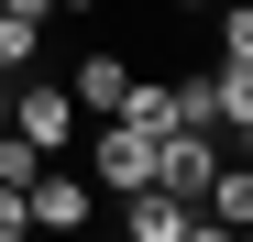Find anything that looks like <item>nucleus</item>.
<instances>
[{"instance_id": "obj_1", "label": "nucleus", "mask_w": 253, "mask_h": 242, "mask_svg": "<svg viewBox=\"0 0 253 242\" xmlns=\"http://www.w3.org/2000/svg\"><path fill=\"white\" fill-rule=\"evenodd\" d=\"M0 121H11V132H22L33 154H66L88 110H77V88H66V77H33V66H22V88L0 99Z\"/></svg>"}, {"instance_id": "obj_2", "label": "nucleus", "mask_w": 253, "mask_h": 242, "mask_svg": "<svg viewBox=\"0 0 253 242\" xmlns=\"http://www.w3.org/2000/svg\"><path fill=\"white\" fill-rule=\"evenodd\" d=\"M88 187H110V198L154 187V132H132V121H99V132H88Z\"/></svg>"}, {"instance_id": "obj_3", "label": "nucleus", "mask_w": 253, "mask_h": 242, "mask_svg": "<svg viewBox=\"0 0 253 242\" xmlns=\"http://www.w3.org/2000/svg\"><path fill=\"white\" fill-rule=\"evenodd\" d=\"M22 198H33V231H88V220H99V187L77 176V165H55V154L33 165V187H22Z\"/></svg>"}, {"instance_id": "obj_4", "label": "nucleus", "mask_w": 253, "mask_h": 242, "mask_svg": "<svg viewBox=\"0 0 253 242\" xmlns=\"http://www.w3.org/2000/svg\"><path fill=\"white\" fill-rule=\"evenodd\" d=\"M121 231H132V242H209L198 198H176V187H132V198H121Z\"/></svg>"}, {"instance_id": "obj_5", "label": "nucleus", "mask_w": 253, "mask_h": 242, "mask_svg": "<svg viewBox=\"0 0 253 242\" xmlns=\"http://www.w3.org/2000/svg\"><path fill=\"white\" fill-rule=\"evenodd\" d=\"M209 132L253 154V66H231V55H209Z\"/></svg>"}, {"instance_id": "obj_6", "label": "nucleus", "mask_w": 253, "mask_h": 242, "mask_svg": "<svg viewBox=\"0 0 253 242\" xmlns=\"http://www.w3.org/2000/svg\"><path fill=\"white\" fill-rule=\"evenodd\" d=\"M198 220L209 231H253V154H220V176L198 187Z\"/></svg>"}, {"instance_id": "obj_7", "label": "nucleus", "mask_w": 253, "mask_h": 242, "mask_svg": "<svg viewBox=\"0 0 253 242\" xmlns=\"http://www.w3.org/2000/svg\"><path fill=\"white\" fill-rule=\"evenodd\" d=\"M99 121H132V132L165 143V132L187 121V110H176V77H132V88H121V110H99Z\"/></svg>"}, {"instance_id": "obj_8", "label": "nucleus", "mask_w": 253, "mask_h": 242, "mask_svg": "<svg viewBox=\"0 0 253 242\" xmlns=\"http://www.w3.org/2000/svg\"><path fill=\"white\" fill-rule=\"evenodd\" d=\"M66 88H77V110L99 121V110H121V88H132V66H121V55H77V66H66Z\"/></svg>"}, {"instance_id": "obj_9", "label": "nucleus", "mask_w": 253, "mask_h": 242, "mask_svg": "<svg viewBox=\"0 0 253 242\" xmlns=\"http://www.w3.org/2000/svg\"><path fill=\"white\" fill-rule=\"evenodd\" d=\"M220 55L253 66V0H220Z\"/></svg>"}, {"instance_id": "obj_10", "label": "nucleus", "mask_w": 253, "mask_h": 242, "mask_svg": "<svg viewBox=\"0 0 253 242\" xmlns=\"http://www.w3.org/2000/svg\"><path fill=\"white\" fill-rule=\"evenodd\" d=\"M0 242H33V198L22 187H0Z\"/></svg>"}, {"instance_id": "obj_11", "label": "nucleus", "mask_w": 253, "mask_h": 242, "mask_svg": "<svg viewBox=\"0 0 253 242\" xmlns=\"http://www.w3.org/2000/svg\"><path fill=\"white\" fill-rule=\"evenodd\" d=\"M165 11H220V0H165Z\"/></svg>"}, {"instance_id": "obj_12", "label": "nucleus", "mask_w": 253, "mask_h": 242, "mask_svg": "<svg viewBox=\"0 0 253 242\" xmlns=\"http://www.w3.org/2000/svg\"><path fill=\"white\" fill-rule=\"evenodd\" d=\"M55 11H99V0H55Z\"/></svg>"}, {"instance_id": "obj_13", "label": "nucleus", "mask_w": 253, "mask_h": 242, "mask_svg": "<svg viewBox=\"0 0 253 242\" xmlns=\"http://www.w3.org/2000/svg\"><path fill=\"white\" fill-rule=\"evenodd\" d=\"M0 77H11V66H0Z\"/></svg>"}]
</instances>
